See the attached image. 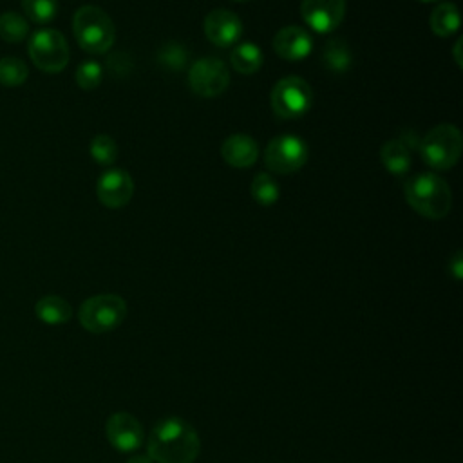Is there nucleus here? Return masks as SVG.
<instances>
[{"label": "nucleus", "mask_w": 463, "mask_h": 463, "mask_svg": "<svg viewBox=\"0 0 463 463\" xmlns=\"http://www.w3.org/2000/svg\"><path fill=\"white\" fill-rule=\"evenodd\" d=\"M146 447L152 461L194 463L201 452V439L188 421L170 416L154 425Z\"/></svg>", "instance_id": "f257e3e1"}, {"label": "nucleus", "mask_w": 463, "mask_h": 463, "mask_svg": "<svg viewBox=\"0 0 463 463\" xmlns=\"http://www.w3.org/2000/svg\"><path fill=\"white\" fill-rule=\"evenodd\" d=\"M403 194L407 203L423 217L441 219L450 212L452 192L445 179L436 174L423 172L405 181Z\"/></svg>", "instance_id": "f03ea898"}, {"label": "nucleus", "mask_w": 463, "mask_h": 463, "mask_svg": "<svg viewBox=\"0 0 463 463\" xmlns=\"http://www.w3.org/2000/svg\"><path fill=\"white\" fill-rule=\"evenodd\" d=\"M72 33L78 45L90 54L107 52L116 38L110 16L96 5H81L72 18Z\"/></svg>", "instance_id": "7ed1b4c3"}, {"label": "nucleus", "mask_w": 463, "mask_h": 463, "mask_svg": "<svg viewBox=\"0 0 463 463\" xmlns=\"http://www.w3.org/2000/svg\"><path fill=\"white\" fill-rule=\"evenodd\" d=\"M418 148L425 165L434 170H449L461 156V132L450 123L436 125L421 137Z\"/></svg>", "instance_id": "20e7f679"}, {"label": "nucleus", "mask_w": 463, "mask_h": 463, "mask_svg": "<svg viewBox=\"0 0 463 463\" xmlns=\"http://www.w3.org/2000/svg\"><path fill=\"white\" fill-rule=\"evenodd\" d=\"M127 317V304L119 295L103 293L87 298L78 311L80 324L94 335L109 333L121 326Z\"/></svg>", "instance_id": "39448f33"}, {"label": "nucleus", "mask_w": 463, "mask_h": 463, "mask_svg": "<svg viewBox=\"0 0 463 463\" xmlns=\"http://www.w3.org/2000/svg\"><path fill=\"white\" fill-rule=\"evenodd\" d=\"M27 51L31 61L43 72H60L69 63V43L56 29H40L33 33Z\"/></svg>", "instance_id": "423d86ee"}, {"label": "nucleus", "mask_w": 463, "mask_h": 463, "mask_svg": "<svg viewBox=\"0 0 463 463\" xmlns=\"http://www.w3.org/2000/svg\"><path fill=\"white\" fill-rule=\"evenodd\" d=\"M311 103V87L298 76H286L279 80L271 89V109L282 119H295L304 116Z\"/></svg>", "instance_id": "0eeeda50"}, {"label": "nucleus", "mask_w": 463, "mask_h": 463, "mask_svg": "<svg viewBox=\"0 0 463 463\" xmlns=\"http://www.w3.org/2000/svg\"><path fill=\"white\" fill-rule=\"evenodd\" d=\"M307 161V145L293 134L273 137L264 152V163L277 174H293Z\"/></svg>", "instance_id": "6e6552de"}, {"label": "nucleus", "mask_w": 463, "mask_h": 463, "mask_svg": "<svg viewBox=\"0 0 463 463\" xmlns=\"http://www.w3.org/2000/svg\"><path fill=\"white\" fill-rule=\"evenodd\" d=\"M230 83L228 67L219 58H201L188 71L190 89L203 98H215L226 90Z\"/></svg>", "instance_id": "1a4fd4ad"}, {"label": "nucleus", "mask_w": 463, "mask_h": 463, "mask_svg": "<svg viewBox=\"0 0 463 463\" xmlns=\"http://www.w3.org/2000/svg\"><path fill=\"white\" fill-rule=\"evenodd\" d=\"M304 22L320 34L333 33L345 16V0H302Z\"/></svg>", "instance_id": "9d476101"}, {"label": "nucleus", "mask_w": 463, "mask_h": 463, "mask_svg": "<svg viewBox=\"0 0 463 463\" xmlns=\"http://www.w3.org/2000/svg\"><path fill=\"white\" fill-rule=\"evenodd\" d=\"M134 194V181L130 174L121 168L105 170L96 184V195L99 203L107 208L125 206Z\"/></svg>", "instance_id": "9b49d317"}, {"label": "nucleus", "mask_w": 463, "mask_h": 463, "mask_svg": "<svg viewBox=\"0 0 463 463\" xmlns=\"http://www.w3.org/2000/svg\"><path fill=\"white\" fill-rule=\"evenodd\" d=\"M105 430L110 445L121 452H132L139 449L145 439L139 420L128 412H116L109 416Z\"/></svg>", "instance_id": "f8f14e48"}, {"label": "nucleus", "mask_w": 463, "mask_h": 463, "mask_svg": "<svg viewBox=\"0 0 463 463\" xmlns=\"http://www.w3.org/2000/svg\"><path fill=\"white\" fill-rule=\"evenodd\" d=\"M203 27L206 38L219 47H230L242 36L241 18L228 9L210 11L203 22Z\"/></svg>", "instance_id": "ddd939ff"}, {"label": "nucleus", "mask_w": 463, "mask_h": 463, "mask_svg": "<svg viewBox=\"0 0 463 463\" xmlns=\"http://www.w3.org/2000/svg\"><path fill=\"white\" fill-rule=\"evenodd\" d=\"M273 49L280 58L297 61V60H304L311 52L313 40L309 33L304 31L302 27L288 25L275 34Z\"/></svg>", "instance_id": "4468645a"}, {"label": "nucleus", "mask_w": 463, "mask_h": 463, "mask_svg": "<svg viewBox=\"0 0 463 463\" xmlns=\"http://www.w3.org/2000/svg\"><path fill=\"white\" fill-rule=\"evenodd\" d=\"M221 156L233 168H250L259 157V146L248 134H232L222 141Z\"/></svg>", "instance_id": "2eb2a0df"}, {"label": "nucleus", "mask_w": 463, "mask_h": 463, "mask_svg": "<svg viewBox=\"0 0 463 463\" xmlns=\"http://www.w3.org/2000/svg\"><path fill=\"white\" fill-rule=\"evenodd\" d=\"M34 313L43 324L60 326L69 322L72 317V307L65 298L58 295H45L34 304Z\"/></svg>", "instance_id": "dca6fc26"}, {"label": "nucleus", "mask_w": 463, "mask_h": 463, "mask_svg": "<svg viewBox=\"0 0 463 463\" xmlns=\"http://www.w3.org/2000/svg\"><path fill=\"white\" fill-rule=\"evenodd\" d=\"M380 157L385 170L394 175H403L411 168V152L400 139L385 141L380 150Z\"/></svg>", "instance_id": "f3484780"}, {"label": "nucleus", "mask_w": 463, "mask_h": 463, "mask_svg": "<svg viewBox=\"0 0 463 463\" xmlns=\"http://www.w3.org/2000/svg\"><path fill=\"white\" fill-rule=\"evenodd\" d=\"M429 24H430V31L436 36H439V38L452 36L459 29V13H458L456 4L445 2V4H439L438 7H434L430 13V18H429Z\"/></svg>", "instance_id": "a211bd4d"}, {"label": "nucleus", "mask_w": 463, "mask_h": 463, "mask_svg": "<svg viewBox=\"0 0 463 463\" xmlns=\"http://www.w3.org/2000/svg\"><path fill=\"white\" fill-rule=\"evenodd\" d=\"M262 60H264L262 51L251 42H244L237 45L230 54L232 67L241 74H253L255 71L260 69Z\"/></svg>", "instance_id": "6ab92c4d"}, {"label": "nucleus", "mask_w": 463, "mask_h": 463, "mask_svg": "<svg viewBox=\"0 0 463 463\" xmlns=\"http://www.w3.org/2000/svg\"><path fill=\"white\" fill-rule=\"evenodd\" d=\"M29 36V20L14 11L0 14V38L7 43H20Z\"/></svg>", "instance_id": "aec40b11"}, {"label": "nucleus", "mask_w": 463, "mask_h": 463, "mask_svg": "<svg viewBox=\"0 0 463 463\" xmlns=\"http://www.w3.org/2000/svg\"><path fill=\"white\" fill-rule=\"evenodd\" d=\"M322 60H324V65L329 69V71H335V72H344L351 67V61H353V56H351V51H349V45L344 42V40H338V38H333L326 43L324 47V52H322Z\"/></svg>", "instance_id": "412c9836"}, {"label": "nucleus", "mask_w": 463, "mask_h": 463, "mask_svg": "<svg viewBox=\"0 0 463 463\" xmlns=\"http://www.w3.org/2000/svg\"><path fill=\"white\" fill-rule=\"evenodd\" d=\"M29 76L27 63L16 56L0 58V85L5 87H18L25 83Z\"/></svg>", "instance_id": "4be33fe9"}, {"label": "nucleus", "mask_w": 463, "mask_h": 463, "mask_svg": "<svg viewBox=\"0 0 463 463\" xmlns=\"http://www.w3.org/2000/svg\"><path fill=\"white\" fill-rule=\"evenodd\" d=\"M22 9L27 20L45 25L54 20L58 13V0H22Z\"/></svg>", "instance_id": "5701e85b"}, {"label": "nucleus", "mask_w": 463, "mask_h": 463, "mask_svg": "<svg viewBox=\"0 0 463 463\" xmlns=\"http://www.w3.org/2000/svg\"><path fill=\"white\" fill-rule=\"evenodd\" d=\"M279 184L269 174H257L251 181V197L262 204V206H271L279 199Z\"/></svg>", "instance_id": "b1692460"}, {"label": "nucleus", "mask_w": 463, "mask_h": 463, "mask_svg": "<svg viewBox=\"0 0 463 463\" xmlns=\"http://www.w3.org/2000/svg\"><path fill=\"white\" fill-rule=\"evenodd\" d=\"M89 152H90V157L98 165L110 166L116 161V157H118V145H116V141L110 136L98 134V136H94L90 139Z\"/></svg>", "instance_id": "393cba45"}, {"label": "nucleus", "mask_w": 463, "mask_h": 463, "mask_svg": "<svg viewBox=\"0 0 463 463\" xmlns=\"http://www.w3.org/2000/svg\"><path fill=\"white\" fill-rule=\"evenodd\" d=\"M101 76H103V69L98 61L94 60H87V61H81L76 69V83L78 87H81L83 90H92L96 89L99 83H101Z\"/></svg>", "instance_id": "a878e982"}, {"label": "nucleus", "mask_w": 463, "mask_h": 463, "mask_svg": "<svg viewBox=\"0 0 463 463\" xmlns=\"http://www.w3.org/2000/svg\"><path fill=\"white\" fill-rule=\"evenodd\" d=\"M161 60L165 65H168L170 69H181L183 63L186 61V52L184 49H181L177 43H170L168 47H165L161 51Z\"/></svg>", "instance_id": "bb28decb"}, {"label": "nucleus", "mask_w": 463, "mask_h": 463, "mask_svg": "<svg viewBox=\"0 0 463 463\" xmlns=\"http://www.w3.org/2000/svg\"><path fill=\"white\" fill-rule=\"evenodd\" d=\"M449 269H450V273L454 275V279H456V280H459V279H461V275H463L461 251H456V253H454V257L449 260Z\"/></svg>", "instance_id": "cd10ccee"}, {"label": "nucleus", "mask_w": 463, "mask_h": 463, "mask_svg": "<svg viewBox=\"0 0 463 463\" xmlns=\"http://www.w3.org/2000/svg\"><path fill=\"white\" fill-rule=\"evenodd\" d=\"M459 51H461V40H458L456 42V45H454V58H456V63H458V67H461V56H459Z\"/></svg>", "instance_id": "c85d7f7f"}, {"label": "nucleus", "mask_w": 463, "mask_h": 463, "mask_svg": "<svg viewBox=\"0 0 463 463\" xmlns=\"http://www.w3.org/2000/svg\"><path fill=\"white\" fill-rule=\"evenodd\" d=\"M127 463H154V461L148 456H134Z\"/></svg>", "instance_id": "c756f323"}, {"label": "nucleus", "mask_w": 463, "mask_h": 463, "mask_svg": "<svg viewBox=\"0 0 463 463\" xmlns=\"http://www.w3.org/2000/svg\"><path fill=\"white\" fill-rule=\"evenodd\" d=\"M233 2H246V0H233Z\"/></svg>", "instance_id": "7c9ffc66"}, {"label": "nucleus", "mask_w": 463, "mask_h": 463, "mask_svg": "<svg viewBox=\"0 0 463 463\" xmlns=\"http://www.w3.org/2000/svg\"><path fill=\"white\" fill-rule=\"evenodd\" d=\"M421 2H434V0H421Z\"/></svg>", "instance_id": "2f4dec72"}]
</instances>
